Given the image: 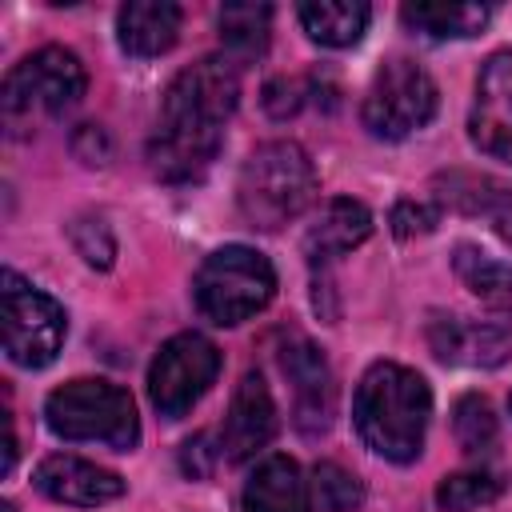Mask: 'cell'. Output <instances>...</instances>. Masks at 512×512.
Returning <instances> with one entry per match:
<instances>
[{
    "label": "cell",
    "instance_id": "14",
    "mask_svg": "<svg viewBox=\"0 0 512 512\" xmlns=\"http://www.w3.org/2000/svg\"><path fill=\"white\" fill-rule=\"evenodd\" d=\"M276 436V404H272V392L264 384L260 372H244L236 392H232V404H228V416H224V452L228 460H248L256 452H264Z\"/></svg>",
    "mask_w": 512,
    "mask_h": 512
},
{
    "label": "cell",
    "instance_id": "23",
    "mask_svg": "<svg viewBox=\"0 0 512 512\" xmlns=\"http://www.w3.org/2000/svg\"><path fill=\"white\" fill-rule=\"evenodd\" d=\"M308 504L316 512H356L364 504V484L336 460H320L308 476Z\"/></svg>",
    "mask_w": 512,
    "mask_h": 512
},
{
    "label": "cell",
    "instance_id": "19",
    "mask_svg": "<svg viewBox=\"0 0 512 512\" xmlns=\"http://www.w3.org/2000/svg\"><path fill=\"white\" fill-rule=\"evenodd\" d=\"M304 32L324 48H348L364 36L372 8L364 0H304L296 8Z\"/></svg>",
    "mask_w": 512,
    "mask_h": 512
},
{
    "label": "cell",
    "instance_id": "7",
    "mask_svg": "<svg viewBox=\"0 0 512 512\" xmlns=\"http://www.w3.org/2000/svg\"><path fill=\"white\" fill-rule=\"evenodd\" d=\"M0 312H4V352L20 368H44L56 360L68 312L36 284H28L20 272H0Z\"/></svg>",
    "mask_w": 512,
    "mask_h": 512
},
{
    "label": "cell",
    "instance_id": "28",
    "mask_svg": "<svg viewBox=\"0 0 512 512\" xmlns=\"http://www.w3.org/2000/svg\"><path fill=\"white\" fill-rule=\"evenodd\" d=\"M264 112L268 116H276V120H288L300 104H304V88L296 84V80H288V76H276V80H268L264 84Z\"/></svg>",
    "mask_w": 512,
    "mask_h": 512
},
{
    "label": "cell",
    "instance_id": "2",
    "mask_svg": "<svg viewBox=\"0 0 512 512\" xmlns=\"http://www.w3.org/2000/svg\"><path fill=\"white\" fill-rule=\"evenodd\" d=\"M432 416V392L420 372L376 360L352 396V424L364 448L392 464H412L424 452V432Z\"/></svg>",
    "mask_w": 512,
    "mask_h": 512
},
{
    "label": "cell",
    "instance_id": "27",
    "mask_svg": "<svg viewBox=\"0 0 512 512\" xmlns=\"http://www.w3.org/2000/svg\"><path fill=\"white\" fill-rule=\"evenodd\" d=\"M436 220H440V208H436V204H424V200H400V204L392 208V216H388V224H392V232H396L400 240H412V236L432 232Z\"/></svg>",
    "mask_w": 512,
    "mask_h": 512
},
{
    "label": "cell",
    "instance_id": "31",
    "mask_svg": "<svg viewBox=\"0 0 512 512\" xmlns=\"http://www.w3.org/2000/svg\"><path fill=\"white\" fill-rule=\"evenodd\" d=\"M508 404H512V400H508Z\"/></svg>",
    "mask_w": 512,
    "mask_h": 512
},
{
    "label": "cell",
    "instance_id": "16",
    "mask_svg": "<svg viewBox=\"0 0 512 512\" xmlns=\"http://www.w3.org/2000/svg\"><path fill=\"white\" fill-rule=\"evenodd\" d=\"M180 4L172 0H128L120 12H116V36H120V48L128 56H160L176 44L180 36Z\"/></svg>",
    "mask_w": 512,
    "mask_h": 512
},
{
    "label": "cell",
    "instance_id": "17",
    "mask_svg": "<svg viewBox=\"0 0 512 512\" xmlns=\"http://www.w3.org/2000/svg\"><path fill=\"white\" fill-rule=\"evenodd\" d=\"M308 480L284 452L264 456L244 480V512H308Z\"/></svg>",
    "mask_w": 512,
    "mask_h": 512
},
{
    "label": "cell",
    "instance_id": "22",
    "mask_svg": "<svg viewBox=\"0 0 512 512\" xmlns=\"http://www.w3.org/2000/svg\"><path fill=\"white\" fill-rule=\"evenodd\" d=\"M216 28H220L224 48H228L236 60H252V56H260V52L268 48L272 8H268V4H252V0L224 4L220 16H216Z\"/></svg>",
    "mask_w": 512,
    "mask_h": 512
},
{
    "label": "cell",
    "instance_id": "29",
    "mask_svg": "<svg viewBox=\"0 0 512 512\" xmlns=\"http://www.w3.org/2000/svg\"><path fill=\"white\" fill-rule=\"evenodd\" d=\"M72 152H76L84 164H108V156H112L108 132H104L100 124H80L76 136H72Z\"/></svg>",
    "mask_w": 512,
    "mask_h": 512
},
{
    "label": "cell",
    "instance_id": "13",
    "mask_svg": "<svg viewBox=\"0 0 512 512\" xmlns=\"http://www.w3.org/2000/svg\"><path fill=\"white\" fill-rule=\"evenodd\" d=\"M36 488L56 504H76V508H100L124 496V480L112 468H100L72 452L44 456L36 464Z\"/></svg>",
    "mask_w": 512,
    "mask_h": 512
},
{
    "label": "cell",
    "instance_id": "6",
    "mask_svg": "<svg viewBox=\"0 0 512 512\" xmlns=\"http://www.w3.org/2000/svg\"><path fill=\"white\" fill-rule=\"evenodd\" d=\"M272 296H276V268L264 252H256L248 244L216 248L212 256H204V264L196 268V280H192V300H196L200 316L220 328L252 320L256 312L268 308Z\"/></svg>",
    "mask_w": 512,
    "mask_h": 512
},
{
    "label": "cell",
    "instance_id": "30",
    "mask_svg": "<svg viewBox=\"0 0 512 512\" xmlns=\"http://www.w3.org/2000/svg\"><path fill=\"white\" fill-rule=\"evenodd\" d=\"M208 444H212L208 436H192V440L184 444L180 464H184L188 476H208V472H212V464H216V448H208Z\"/></svg>",
    "mask_w": 512,
    "mask_h": 512
},
{
    "label": "cell",
    "instance_id": "3",
    "mask_svg": "<svg viewBox=\"0 0 512 512\" xmlns=\"http://www.w3.org/2000/svg\"><path fill=\"white\" fill-rule=\"evenodd\" d=\"M312 196H316V168L296 140L260 144L244 160L236 180L240 216L260 232H276L288 220H296L312 204Z\"/></svg>",
    "mask_w": 512,
    "mask_h": 512
},
{
    "label": "cell",
    "instance_id": "15",
    "mask_svg": "<svg viewBox=\"0 0 512 512\" xmlns=\"http://www.w3.org/2000/svg\"><path fill=\"white\" fill-rule=\"evenodd\" d=\"M368 236H372V212H368L360 200H352V196H336V200H328V204L316 212V220L308 224V232H304V252H308L312 264H332V260H340L344 252L360 248Z\"/></svg>",
    "mask_w": 512,
    "mask_h": 512
},
{
    "label": "cell",
    "instance_id": "10",
    "mask_svg": "<svg viewBox=\"0 0 512 512\" xmlns=\"http://www.w3.org/2000/svg\"><path fill=\"white\" fill-rule=\"evenodd\" d=\"M276 356H280V372L292 384V424L304 436L328 432L336 412V380L324 352L304 336H288Z\"/></svg>",
    "mask_w": 512,
    "mask_h": 512
},
{
    "label": "cell",
    "instance_id": "4",
    "mask_svg": "<svg viewBox=\"0 0 512 512\" xmlns=\"http://www.w3.org/2000/svg\"><path fill=\"white\" fill-rule=\"evenodd\" d=\"M88 88V72L76 52L48 44L24 56L8 76L0 92V116L12 136H28L40 116H64L80 104Z\"/></svg>",
    "mask_w": 512,
    "mask_h": 512
},
{
    "label": "cell",
    "instance_id": "24",
    "mask_svg": "<svg viewBox=\"0 0 512 512\" xmlns=\"http://www.w3.org/2000/svg\"><path fill=\"white\" fill-rule=\"evenodd\" d=\"M452 432H456V440H460V448L468 456H488L496 448V436H500L492 404L484 396H476V392L460 396L456 408H452Z\"/></svg>",
    "mask_w": 512,
    "mask_h": 512
},
{
    "label": "cell",
    "instance_id": "11",
    "mask_svg": "<svg viewBox=\"0 0 512 512\" xmlns=\"http://www.w3.org/2000/svg\"><path fill=\"white\" fill-rule=\"evenodd\" d=\"M468 136L484 156L512 164V48L484 60L468 112Z\"/></svg>",
    "mask_w": 512,
    "mask_h": 512
},
{
    "label": "cell",
    "instance_id": "18",
    "mask_svg": "<svg viewBox=\"0 0 512 512\" xmlns=\"http://www.w3.org/2000/svg\"><path fill=\"white\" fill-rule=\"evenodd\" d=\"M436 184L444 188L440 204L464 216H484L492 232L512 244V184L496 176H472V172H452V176H440Z\"/></svg>",
    "mask_w": 512,
    "mask_h": 512
},
{
    "label": "cell",
    "instance_id": "26",
    "mask_svg": "<svg viewBox=\"0 0 512 512\" xmlns=\"http://www.w3.org/2000/svg\"><path fill=\"white\" fill-rule=\"evenodd\" d=\"M68 236H72L76 252L92 268H112V260H116V236L104 224V216H76L72 228H68Z\"/></svg>",
    "mask_w": 512,
    "mask_h": 512
},
{
    "label": "cell",
    "instance_id": "5",
    "mask_svg": "<svg viewBox=\"0 0 512 512\" xmlns=\"http://www.w3.org/2000/svg\"><path fill=\"white\" fill-rule=\"evenodd\" d=\"M44 420L60 440H96L116 452L136 448L140 440V416L128 388L112 380H68L44 400Z\"/></svg>",
    "mask_w": 512,
    "mask_h": 512
},
{
    "label": "cell",
    "instance_id": "1",
    "mask_svg": "<svg viewBox=\"0 0 512 512\" xmlns=\"http://www.w3.org/2000/svg\"><path fill=\"white\" fill-rule=\"evenodd\" d=\"M240 104V72L228 56H204L176 72L164 92L160 124L148 140V168L168 180L184 184L196 180L220 152L224 124Z\"/></svg>",
    "mask_w": 512,
    "mask_h": 512
},
{
    "label": "cell",
    "instance_id": "9",
    "mask_svg": "<svg viewBox=\"0 0 512 512\" xmlns=\"http://www.w3.org/2000/svg\"><path fill=\"white\" fill-rule=\"evenodd\" d=\"M220 376V348L200 332H176L148 368V400L164 420L188 416Z\"/></svg>",
    "mask_w": 512,
    "mask_h": 512
},
{
    "label": "cell",
    "instance_id": "21",
    "mask_svg": "<svg viewBox=\"0 0 512 512\" xmlns=\"http://www.w3.org/2000/svg\"><path fill=\"white\" fill-rule=\"evenodd\" d=\"M452 268H456L460 284L472 296H480L484 304H496V308L512 304V264L480 252L476 244H456L452 248Z\"/></svg>",
    "mask_w": 512,
    "mask_h": 512
},
{
    "label": "cell",
    "instance_id": "12",
    "mask_svg": "<svg viewBox=\"0 0 512 512\" xmlns=\"http://www.w3.org/2000/svg\"><path fill=\"white\" fill-rule=\"evenodd\" d=\"M428 348L444 364L496 368L512 356V324L500 320H468V316H432Z\"/></svg>",
    "mask_w": 512,
    "mask_h": 512
},
{
    "label": "cell",
    "instance_id": "20",
    "mask_svg": "<svg viewBox=\"0 0 512 512\" xmlns=\"http://www.w3.org/2000/svg\"><path fill=\"white\" fill-rule=\"evenodd\" d=\"M488 8L484 4H436V0H416L400 8V20L428 36V40H456V36H476L488 24Z\"/></svg>",
    "mask_w": 512,
    "mask_h": 512
},
{
    "label": "cell",
    "instance_id": "25",
    "mask_svg": "<svg viewBox=\"0 0 512 512\" xmlns=\"http://www.w3.org/2000/svg\"><path fill=\"white\" fill-rule=\"evenodd\" d=\"M500 496V480L484 468H468V472H452L436 484V504L444 512H472L484 508Z\"/></svg>",
    "mask_w": 512,
    "mask_h": 512
},
{
    "label": "cell",
    "instance_id": "8",
    "mask_svg": "<svg viewBox=\"0 0 512 512\" xmlns=\"http://www.w3.org/2000/svg\"><path fill=\"white\" fill-rule=\"evenodd\" d=\"M436 80L408 56H392L368 84L360 120L376 140H404L436 116Z\"/></svg>",
    "mask_w": 512,
    "mask_h": 512
}]
</instances>
